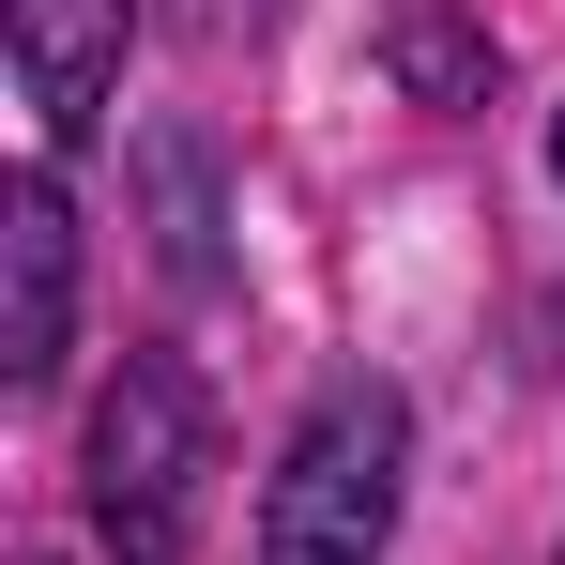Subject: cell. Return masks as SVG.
<instances>
[{
  "mask_svg": "<svg viewBox=\"0 0 565 565\" xmlns=\"http://www.w3.org/2000/svg\"><path fill=\"white\" fill-rule=\"evenodd\" d=\"M153 184H169V276L214 290V199H199V153H184V138L153 153Z\"/></svg>",
  "mask_w": 565,
  "mask_h": 565,
  "instance_id": "8992f818",
  "label": "cell"
},
{
  "mask_svg": "<svg viewBox=\"0 0 565 565\" xmlns=\"http://www.w3.org/2000/svg\"><path fill=\"white\" fill-rule=\"evenodd\" d=\"M153 0H0V46H15V107H31V153L62 169L122 93V46H138Z\"/></svg>",
  "mask_w": 565,
  "mask_h": 565,
  "instance_id": "3957f363",
  "label": "cell"
},
{
  "mask_svg": "<svg viewBox=\"0 0 565 565\" xmlns=\"http://www.w3.org/2000/svg\"><path fill=\"white\" fill-rule=\"evenodd\" d=\"M184 15H199V46H230V31L260 46V31H276V0H184Z\"/></svg>",
  "mask_w": 565,
  "mask_h": 565,
  "instance_id": "52a82bcc",
  "label": "cell"
},
{
  "mask_svg": "<svg viewBox=\"0 0 565 565\" xmlns=\"http://www.w3.org/2000/svg\"><path fill=\"white\" fill-rule=\"evenodd\" d=\"M382 62H397V93L444 107V122H459V107H489V77H504V46L473 31L459 0H397V15H382Z\"/></svg>",
  "mask_w": 565,
  "mask_h": 565,
  "instance_id": "5b68a950",
  "label": "cell"
},
{
  "mask_svg": "<svg viewBox=\"0 0 565 565\" xmlns=\"http://www.w3.org/2000/svg\"><path fill=\"white\" fill-rule=\"evenodd\" d=\"M551 169H565V107H551Z\"/></svg>",
  "mask_w": 565,
  "mask_h": 565,
  "instance_id": "ba28073f",
  "label": "cell"
},
{
  "mask_svg": "<svg viewBox=\"0 0 565 565\" xmlns=\"http://www.w3.org/2000/svg\"><path fill=\"white\" fill-rule=\"evenodd\" d=\"M199 473H214V413H199L184 352H122L77 444V504H93L107 565H184L199 551Z\"/></svg>",
  "mask_w": 565,
  "mask_h": 565,
  "instance_id": "7a4b0ae2",
  "label": "cell"
},
{
  "mask_svg": "<svg viewBox=\"0 0 565 565\" xmlns=\"http://www.w3.org/2000/svg\"><path fill=\"white\" fill-rule=\"evenodd\" d=\"M31 565H62V551H31Z\"/></svg>",
  "mask_w": 565,
  "mask_h": 565,
  "instance_id": "9c48e42d",
  "label": "cell"
},
{
  "mask_svg": "<svg viewBox=\"0 0 565 565\" xmlns=\"http://www.w3.org/2000/svg\"><path fill=\"white\" fill-rule=\"evenodd\" d=\"M397 489H413V397L382 367L321 382L306 428L276 444V489H260V565H382Z\"/></svg>",
  "mask_w": 565,
  "mask_h": 565,
  "instance_id": "6da1fadb",
  "label": "cell"
},
{
  "mask_svg": "<svg viewBox=\"0 0 565 565\" xmlns=\"http://www.w3.org/2000/svg\"><path fill=\"white\" fill-rule=\"evenodd\" d=\"M62 337H77V214L62 169L31 153L0 184V382H62Z\"/></svg>",
  "mask_w": 565,
  "mask_h": 565,
  "instance_id": "277c9868",
  "label": "cell"
}]
</instances>
